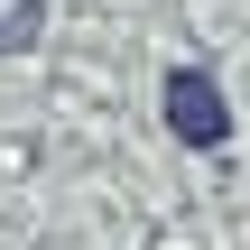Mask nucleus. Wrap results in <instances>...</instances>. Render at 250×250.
Here are the masks:
<instances>
[{
    "instance_id": "f257e3e1",
    "label": "nucleus",
    "mask_w": 250,
    "mask_h": 250,
    "mask_svg": "<svg viewBox=\"0 0 250 250\" xmlns=\"http://www.w3.org/2000/svg\"><path fill=\"white\" fill-rule=\"evenodd\" d=\"M158 93H167V130H176L186 148H223V139H232V102H223V83H213L204 65H176Z\"/></svg>"
},
{
    "instance_id": "f03ea898",
    "label": "nucleus",
    "mask_w": 250,
    "mask_h": 250,
    "mask_svg": "<svg viewBox=\"0 0 250 250\" xmlns=\"http://www.w3.org/2000/svg\"><path fill=\"white\" fill-rule=\"evenodd\" d=\"M37 28H46V0H0V56L37 46Z\"/></svg>"
}]
</instances>
